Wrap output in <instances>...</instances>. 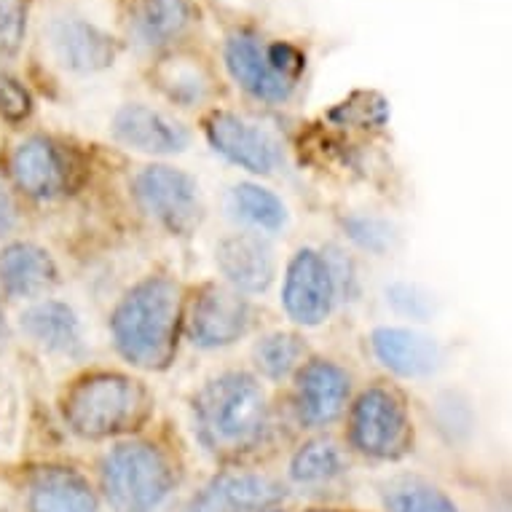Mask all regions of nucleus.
<instances>
[{
    "instance_id": "obj_3",
    "label": "nucleus",
    "mask_w": 512,
    "mask_h": 512,
    "mask_svg": "<svg viewBox=\"0 0 512 512\" xmlns=\"http://www.w3.org/2000/svg\"><path fill=\"white\" fill-rule=\"evenodd\" d=\"M151 397L135 378L118 373H94L73 384L65 397V419L81 437L118 435L137 427L148 416Z\"/></svg>"
},
{
    "instance_id": "obj_21",
    "label": "nucleus",
    "mask_w": 512,
    "mask_h": 512,
    "mask_svg": "<svg viewBox=\"0 0 512 512\" xmlns=\"http://www.w3.org/2000/svg\"><path fill=\"white\" fill-rule=\"evenodd\" d=\"M191 25V9L185 0H143L132 27L143 46H164L175 41Z\"/></svg>"
},
{
    "instance_id": "obj_18",
    "label": "nucleus",
    "mask_w": 512,
    "mask_h": 512,
    "mask_svg": "<svg viewBox=\"0 0 512 512\" xmlns=\"http://www.w3.org/2000/svg\"><path fill=\"white\" fill-rule=\"evenodd\" d=\"M57 282L51 255L35 244H9L0 252V285L11 298H35Z\"/></svg>"
},
{
    "instance_id": "obj_11",
    "label": "nucleus",
    "mask_w": 512,
    "mask_h": 512,
    "mask_svg": "<svg viewBox=\"0 0 512 512\" xmlns=\"http://www.w3.org/2000/svg\"><path fill=\"white\" fill-rule=\"evenodd\" d=\"M349 397V376L328 360L306 362L298 373L295 405L306 427H325L341 416Z\"/></svg>"
},
{
    "instance_id": "obj_30",
    "label": "nucleus",
    "mask_w": 512,
    "mask_h": 512,
    "mask_svg": "<svg viewBox=\"0 0 512 512\" xmlns=\"http://www.w3.org/2000/svg\"><path fill=\"white\" fill-rule=\"evenodd\" d=\"M269 59L274 62V68H277L282 76L290 78V81H295V78L301 76L303 54L295 49V46H290V43H274V46H269Z\"/></svg>"
},
{
    "instance_id": "obj_33",
    "label": "nucleus",
    "mask_w": 512,
    "mask_h": 512,
    "mask_svg": "<svg viewBox=\"0 0 512 512\" xmlns=\"http://www.w3.org/2000/svg\"><path fill=\"white\" fill-rule=\"evenodd\" d=\"M252 512H277V510H252Z\"/></svg>"
},
{
    "instance_id": "obj_28",
    "label": "nucleus",
    "mask_w": 512,
    "mask_h": 512,
    "mask_svg": "<svg viewBox=\"0 0 512 512\" xmlns=\"http://www.w3.org/2000/svg\"><path fill=\"white\" fill-rule=\"evenodd\" d=\"M25 17V0H0V62H9L22 46Z\"/></svg>"
},
{
    "instance_id": "obj_25",
    "label": "nucleus",
    "mask_w": 512,
    "mask_h": 512,
    "mask_svg": "<svg viewBox=\"0 0 512 512\" xmlns=\"http://www.w3.org/2000/svg\"><path fill=\"white\" fill-rule=\"evenodd\" d=\"M303 354H306L303 341L290 333H274L255 346V362L269 378L290 376L303 362Z\"/></svg>"
},
{
    "instance_id": "obj_4",
    "label": "nucleus",
    "mask_w": 512,
    "mask_h": 512,
    "mask_svg": "<svg viewBox=\"0 0 512 512\" xmlns=\"http://www.w3.org/2000/svg\"><path fill=\"white\" fill-rule=\"evenodd\" d=\"M172 486L167 456L148 443L116 445L102 462V491L113 512H153Z\"/></svg>"
},
{
    "instance_id": "obj_12",
    "label": "nucleus",
    "mask_w": 512,
    "mask_h": 512,
    "mask_svg": "<svg viewBox=\"0 0 512 512\" xmlns=\"http://www.w3.org/2000/svg\"><path fill=\"white\" fill-rule=\"evenodd\" d=\"M113 135L140 153H180L188 148V129L180 121L169 118L161 110H153L148 105H124L113 118Z\"/></svg>"
},
{
    "instance_id": "obj_14",
    "label": "nucleus",
    "mask_w": 512,
    "mask_h": 512,
    "mask_svg": "<svg viewBox=\"0 0 512 512\" xmlns=\"http://www.w3.org/2000/svg\"><path fill=\"white\" fill-rule=\"evenodd\" d=\"M215 261L223 277L242 293H263L274 282V250L255 234L226 236L215 250Z\"/></svg>"
},
{
    "instance_id": "obj_17",
    "label": "nucleus",
    "mask_w": 512,
    "mask_h": 512,
    "mask_svg": "<svg viewBox=\"0 0 512 512\" xmlns=\"http://www.w3.org/2000/svg\"><path fill=\"white\" fill-rule=\"evenodd\" d=\"M11 175L27 196L46 199L59 194L68 183V169L65 161L54 148V143L43 137H30L19 145L11 159Z\"/></svg>"
},
{
    "instance_id": "obj_32",
    "label": "nucleus",
    "mask_w": 512,
    "mask_h": 512,
    "mask_svg": "<svg viewBox=\"0 0 512 512\" xmlns=\"http://www.w3.org/2000/svg\"><path fill=\"white\" fill-rule=\"evenodd\" d=\"M0 333H3V309H0Z\"/></svg>"
},
{
    "instance_id": "obj_7",
    "label": "nucleus",
    "mask_w": 512,
    "mask_h": 512,
    "mask_svg": "<svg viewBox=\"0 0 512 512\" xmlns=\"http://www.w3.org/2000/svg\"><path fill=\"white\" fill-rule=\"evenodd\" d=\"M333 301H336V279L328 261L309 247L295 252V258L287 266L285 290H282L287 317L298 325L314 328L330 317Z\"/></svg>"
},
{
    "instance_id": "obj_9",
    "label": "nucleus",
    "mask_w": 512,
    "mask_h": 512,
    "mask_svg": "<svg viewBox=\"0 0 512 512\" xmlns=\"http://www.w3.org/2000/svg\"><path fill=\"white\" fill-rule=\"evenodd\" d=\"M250 303L244 301L239 290L210 285L204 287L191 306L188 336L202 349H220L231 346L250 328Z\"/></svg>"
},
{
    "instance_id": "obj_15",
    "label": "nucleus",
    "mask_w": 512,
    "mask_h": 512,
    "mask_svg": "<svg viewBox=\"0 0 512 512\" xmlns=\"http://www.w3.org/2000/svg\"><path fill=\"white\" fill-rule=\"evenodd\" d=\"M285 496V488L277 480L266 475H250V472H234L220 475L196 496L188 512H239L261 510L279 502Z\"/></svg>"
},
{
    "instance_id": "obj_1",
    "label": "nucleus",
    "mask_w": 512,
    "mask_h": 512,
    "mask_svg": "<svg viewBox=\"0 0 512 512\" xmlns=\"http://www.w3.org/2000/svg\"><path fill=\"white\" fill-rule=\"evenodd\" d=\"M180 285L167 277H148L118 301L110 330L124 360L143 370H164L175 360L180 328Z\"/></svg>"
},
{
    "instance_id": "obj_20",
    "label": "nucleus",
    "mask_w": 512,
    "mask_h": 512,
    "mask_svg": "<svg viewBox=\"0 0 512 512\" xmlns=\"http://www.w3.org/2000/svg\"><path fill=\"white\" fill-rule=\"evenodd\" d=\"M33 512H97V499L81 475L65 467H46L30 488Z\"/></svg>"
},
{
    "instance_id": "obj_26",
    "label": "nucleus",
    "mask_w": 512,
    "mask_h": 512,
    "mask_svg": "<svg viewBox=\"0 0 512 512\" xmlns=\"http://www.w3.org/2000/svg\"><path fill=\"white\" fill-rule=\"evenodd\" d=\"M389 512H459L456 504L432 486L424 483H411V486L392 488L387 496Z\"/></svg>"
},
{
    "instance_id": "obj_31",
    "label": "nucleus",
    "mask_w": 512,
    "mask_h": 512,
    "mask_svg": "<svg viewBox=\"0 0 512 512\" xmlns=\"http://www.w3.org/2000/svg\"><path fill=\"white\" fill-rule=\"evenodd\" d=\"M17 223V212H14V204L3 191H0V236L9 234L11 228Z\"/></svg>"
},
{
    "instance_id": "obj_29",
    "label": "nucleus",
    "mask_w": 512,
    "mask_h": 512,
    "mask_svg": "<svg viewBox=\"0 0 512 512\" xmlns=\"http://www.w3.org/2000/svg\"><path fill=\"white\" fill-rule=\"evenodd\" d=\"M30 108H33V100L17 78L0 73V116H6L9 121H22L25 116H30Z\"/></svg>"
},
{
    "instance_id": "obj_23",
    "label": "nucleus",
    "mask_w": 512,
    "mask_h": 512,
    "mask_svg": "<svg viewBox=\"0 0 512 512\" xmlns=\"http://www.w3.org/2000/svg\"><path fill=\"white\" fill-rule=\"evenodd\" d=\"M228 207L236 218L247 220L252 226L266 228V231H277L285 226L287 210L277 194H271L269 188L261 185L242 183L236 185L231 196H228Z\"/></svg>"
},
{
    "instance_id": "obj_8",
    "label": "nucleus",
    "mask_w": 512,
    "mask_h": 512,
    "mask_svg": "<svg viewBox=\"0 0 512 512\" xmlns=\"http://www.w3.org/2000/svg\"><path fill=\"white\" fill-rule=\"evenodd\" d=\"M207 140L220 156L252 175H274L282 164L277 137L234 113H212L207 118Z\"/></svg>"
},
{
    "instance_id": "obj_19",
    "label": "nucleus",
    "mask_w": 512,
    "mask_h": 512,
    "mask_svg": "<svg viewBox=\"0 0 512 512\" xmlns=\"http://www.w3.org/2000/svg\"><path fill=\"white\" fill-rule=\"evenodd\" d=\"M19 325L35 344L57 354H78L84 346L81 336V322L76 311L68 303L43 301L35 303L33 309H27L19 319Z\"/></svg>"
},
{
    "instance_id": "obj_22",
    "label": "nucleus",
    "mask_w": 512,
    "mask_h": 512,
    "mask_svg": "<svg viewBox=\"0 0 512 512\" xmlns=\"http://www.w3.org/2000/svg\"><path fill=\"white\" fill-rule=\"evenodd\" d=\"M161 92H167L169 100L180 105H196L210 94V78L196 59L167 57L161 59L153 73Z\"/></svg>"
},
{
    "instance_id": "obj_13",
    "label": "nucleus",
    "mask_w": 512,
    "mask_h": 512,
    "mask_svg": "<svg viewBox=\"0 0 512 512\" xmlns=\"http://www.w3.org/2000/svg\"><path fill=\"white\" fill-rule=\"evenodd\" d=\"M49 41L59 65L73 73H97V70L113 65V59H116L113 38L84 19H54L49 27Z\"/></svg>"
},
{
    "instance_id": "obj_6",
    "label": "nucleus",
    "mask_w": 512,
    "mask_h": 512,
    "mask_svg": "<svg viewBox=\"0 0 512 512\" xmlns=\"http://www.w3.org/2000/svg\"><path fill=\"white\" fill-rule=\"evenodd\" d=\"M135 196L143 212L175 234H188L202 218L199 185L180 169L145 167L135 177Z\"/></svg>"
},
{
    "instance_id": "obj_10",
    "label": "nucleus",
    "mask_w": 512,
    "mask_h": 512,
    "mask_svg": "<svg viewBox=\"0 0 512 512\" xmlns=\"http://www.w3.org/2000/svg\"><path fill=\"white\" fill-rule=\"evenodd\" d=\"M226 68L244 92L263 102H285L295 81L282 76L269 59V46L252 33H234L226 43Z\"/></svg>"
},
{
    "instance_id": "obj_24",
    "label": "nucleus",
    "mask_w": 512,
    "mask_h": 512,
    "mask_svg": "<svg viewBox=\"0 0 512 512\" xmlns=\"http://www.w3.org/2000/svg\"><path fill=\"white\" fill-rule=\"evenodd\" d=\"M346 470L344 454L333 440H311L293 456L290 475L295 483H325Z\"/></svg>"
},
{
    "instance_id": "obj_16",
    "label": "nucleus",
    "mask_w": 512,
    "mask_h": 512,
    "mask_svg": "<svg viewBox=\"0 0 512 512\" xmlns=\"http://www.w3.org/2000/svg\"><path fill=\"white\" fill-rule=\"evenodd\" d=\"M378 362L403 378H421L440 368V346L429 336L405 328H378L370 336Z\"/></svg>"
},
{
    "instance_id": "obj_2",
    "label": "nucleus",
    "mask_w": 512,
    "mask_h": 512,
    "mask_svg": "<svg viewBox=\"0 0 512 512\" xmlns=\"http://www.w3.org/2000/svg\"><path fill=\"white\" fill-rule=\"evenodd\" d=\"M196 432L207 451L236 456L261 443L269 429V400L247 373L212 378L194 400Z\"/></svg>"
},
{
    "instance_id": "obj_5",
    "label": "nucleus",
    "mask_w": 512,
    "mask_h": 512,
    "mask_svg": "<svg viewBox=\"0 0 512 512\" xmlns=\"http://www.w3.org/2000/svg\"><path fill=\"white\" fill-rule=\"evenodd\" d=\"M352 443L373 459H400L413 443L403 397L387 387L362 392L352 411Z\"/></svg>"
},
{
    "instance_id": "obj_34",
    "label": "nucleus",
    "mask_w": 512,
    "mask_h": 512,
    "mask_svg": "<svg viewBox=\"0 0 512 512\" xmlns=\"http://www.w3.org/2000/svg\"><path fill=\"white\" fill-rule=\"evenodd\" d=\"M317 512H325V510H317Z\"/></svg>"
},
{
    "instance_id": "obj_27",
    "label": "nucleus",
    "mask_w": 512,
    "mask_h": 512,
    "mask_svg": "<svg viewBox=\"0 0 512 512\" xmlns=\"http://www.w3.org/2000/svg\"><path fill=\"white\" fill-rule=\"evenodd\" d=\"M389 110L387 102L376 97V94H354L352 100L344 102V105H338L330 118L338 121V124L344 126H362V129H368V126H381L387 121Z\"/></svg>"
}]
</instances>
